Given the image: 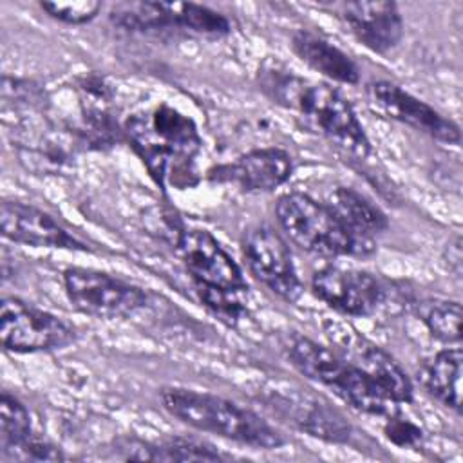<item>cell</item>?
<instances>
[{"instance_id":"ac0fdd59","label":"cell","mask_w":463,"mask_h":463,"mask_svg":"<svg viewBox=\"0 0 463 463\" xmlns=\"http://www.w3.org/2000/svg\"><path fill=\"white\" fill-rule=\"evenodd\" d=\"M291 47L306 65L322 76L345 85L358 83L360 71L356 63L326 38L302 29L293 34Z\"/></svg>"},{"instance_id":"ba28073f","label":"cell","mask_w":463,"mask_h":463,"mask_svg":"<svg viewBox=\"0 0 463 463\" xmlns=\"http://www.w3.org/2000/svg\"><path fill=\"white\" fill-rule=\"evenodd\" d=\"M74 338V329L49 311L16 297H5L0 304V340L5 351H54L67 347Z\"/></svg>"},{"instance_id":"6da1fadb","label":"cell","mask_w":463,"mask_h":463,"mask_svg":"<svg viewBox=\"0 0 463 463\" xmlns=\"http://www.w3.org/2000/svg\"><path fill=\"white\" fill-rule=\"evenodd\" d=\"M260 85L273 101L297 112L306 127L342 152L356 159L369 156L371 143L354 109L331 85L277 67L262 69Z\"/></svg>"},{"instance_id":"52a82bcc","label":"cell","mask_w":463,"mask_h":463,"mask_svg":"<svg viewBox=\"0 0 463 463\" xmlns=\"http://www.w3.org/2000/svg\"><path fill=\"white\" fill-rule=\"evenodd\" d=\"M63 286L72 307L94 318L130 317L146 304V293L139 286L90 268H69Z\"/></svg>"},{"instance_id":"9a60e30c","label":"cell","mask_w":463,"mask_h":463,"mask_svg":"<svg viewBox=\"0 0 463 463\" xmlns=\"http://www.w3.org/2000/svg\"><path fill=\"white\" fill-rule=\"evenodd\" d=\"M2 235L16 244L34 248H65L87 251L89 246L63 228L49 213L18 201H4L0 206Z\"/></svg>"},{"instance_id":"d4e9b609","label":"cell","mask_w":463,"mask_h":463,"mask_svg":"<svg viewBox=\"0 0 463 463\" xmlns=\"http://www.w3.org/2000/svg\"><path fill=\"white\" fill-rule=\"evenodd\" d=\"M65 459V456L61 454V450L54 445H51L49 441L38 439L34 436H31L29 439H25L24 443H20L18 447L5 450L0 454V461L4 463H13V461H60Z\"/></svg>"},{"instance_id":"ffe728a7","label":"cell","mask_w":463,"mask_h":463,"mask_svg":"<svg viewBox=\"0 0 463 463\" xmlns=\"http://www.w3.org/2000/svg\"><path fill=\"white\" fill-rule=\"evenodd\" d=\"M282 403L293 421L311 436L327 441H345L351 436V425L327 403H320L318 400L306 396H298L297 400L284 398Z\"/></svg>"},{"instance_id":"44dd1931","label":"cell","mask_w":463,"mask_h":463,"mask_svg":"<svg viewBox=\"0 0 463 463\" xmlns=\"http://www.w3.org/2000/svg\"><path fill=\"white\" fill-rule=\"evenodd\" d=\"M461 369L463 354L454 347L436 353L421 374L425 389L456 412L461 407Z\"/></svg>"},{"instance_id":"d6986e66","label":"cell","mask_w":463,"mask_h":463,"mask_svg":"<svg viewBox=\"0 0 463 463\" xmlns=\"http://www.w3.org/2000/svg\"><path fill=\"white\" fill-rule=\"evenodd\" d=\"M119 450L125 452L123 459L139 461H219L228 458L213 445L194 438H170L159 443L125 439Z\"/></svg>"},{"instance_id":"4fadbf2b","label":"cell","mask_w":463,"mask_h":463,"mask_svg":"<svg viewBox=\"0 0 463 463\" xmlns=\"http://www.w3.org/2000/svg\"><path fill=\"white\" fill-rule=\"evenodd\" d=\"M367 98L371 105L391 119H396L429 137L445 143H459V127L438 112L429 103L403 90L400 85L391 81H373L367 87Z\"/></svg>"},{"instance_id":"5bb4252c","label":"cell","mask_w":463,"mask_h":463,"mask_svg":"<svg viewBox=\"0 0 463 463\" xmlns=\"http://www.w3.org/2000/svg\"><path fill=\"white\" fill-rule=\"evenodd\" d=\"M293 174L291 156L277 146L255 148L208 170V179L242 192H271Z\"/></svg>"},{"instance_id":"2e32d148","label":"cell","mask_w":463,"mask_h":463,"mask_svg":"<svg viewBox=\"0 0 463 463\" xmlns=\"http://www.w3.org/2000/svg\"><path fill=\"white\" fill-rule=\"evenodd\" d=\"M338 13L353 36L378 54L394 49L403 36V20L394 2H345Z\"/></svg>"},{"instance_id":"603a6c76","label":"cell","mask_w":463,"mask_h":463,"mask_svg":"<svg viewBox=\"0 0 463 463\" xmlns=\"http://www.w3.org/2000/svg\"><path fill=\"white\" fill-rule=\"evenodd\" d=\"M31 436L33 425L29 411L18 398L4 391L0 398V454L18 447Z\"/></svg>"},{"instance_id":"7c38bea8","label":"cell","mask_w":463,"mask_h":463,"mask_svg":"<svg viewBox=\"0 0 463 463\" xmlns=\"http://www.w3.org/2000/svg\"><path fill=\"white\" fill-rule=\"evenodd\" d=\"M317 298L347 317H371L385 300L382 284L367 271L326 266L311 279Z\"/></svg>"},{"instance_id":"8992f818","label":"cell","mask_w":463,"mask_h":463,"mask_svg":"<svg viewBox=\"0 0 463 463\" xmlns=\"http://www.w3.org/2000/svg\"><path fill=\"white\" fill-rule=\"evenodd\" d=\"M109 18L114 25L132 33L184 31L201 36L230 33V22L221 13L192 2H116Z\"/></svg>"},{"instance_id":"7a4b0ae2","label":"cell","mask_w":463,"mask_h":463,"mask_svg":"<svg viewBox=\"0 0 463 463\" xmlns=\"http://www.w3.org/2000/svg\"><path fill=\"white\" fill-rule=\"evenodd\" d=\"M125 134L157 184L188 183L203 145L192 118L161 103L130 116Z\"/></svg>"},{"instance_id":"7402d4cb","label":"cell","mask_w":463,"mask_h":463,"mask_svg":"<svg viewBox=\"0 0 463 463\" xmlns=\"http://www.w3.org/2000/svg\"><path fill=\"white\" fill-rule=\"evenodd\" d=\"M420 318L432 336L445 344L461 340V304L456 300H429L420 306Z\"/></svg>"},{"instance_id":"e0dca14e","label":"cell","mask_w":463,"mask_h":463,"mask_svg":"<svg viewBox=\"0 0 463 463\" xmlns=\"http://www.w3.org/2000/svg\"><path fill=\"white\" fill-rule=\"evenodd\" d=\"M326 206L351 237L371 250L374 248V237L382 235L389 226L385 213L353 188H335L327 195Z\"/></svg>"},{"instance_id":"484cf974","label":"cell","mask_w":463,"mask_h":463,"mask_svg":"<svg viewBox=\"0 0 463 463\" xmlns=\"http://www.w3.org/2000/svg\"><path fill=\"white\" fill-rule=\"evenodd\" d=\"M385 434L387 438L400 445V447H412L421 439V430L418 425L411 423L409 420H402L396 418V414L387 418V425H385Z\"/></svg>"},{"instance_id":"8fae6325","label":"cell","mask_w":463,"mask_h":463,"mask_svg":"<svg viewBox=\"0 0 463 463\" xmlns=\"http://www.w3.org/2000/svg\"><path fill=\"white\" fill-rule=\"evenodd\" d=\"M329 336L336 345L333 349L362 371L394 403H409L412 400V382L389 353L351 327L331 326Z\"/></svg>"},{"instance_id":"9c48e42d","label":"cell","mask_w":463,"mask_h":463,"mask_svg":"<svg viewBox=\"0 0 463 463\" xmlns=\"http://www.w3.org/2000/svg\"><path fill=\"white\" fill-rule=\"evenodd\" d=\"M242 257L250 273L286 302H297L304 286L286 241L269 226H253L242 237Z\"/></svg>"},{"instance_id":"cb8c5ba5","label":"cell","mask_w":463,"mask_h":463,"mask_svg":"<svg viewBox=\"0 0 463 463\" xmlns=\"http://www.w3.org/2000/svg\"><path fill=\"white\" fill-rule=\"evenodd\" d=\"M40 7L54 20L69 24V25H81L98 16L103 4L94 0H78V2H40Z\"/></svg>"},{"instance_id":"277c9868","label":"cell","mask_w":463,"mask_h":463,"mask_svg":"<svg viewBox=\"0 0 463 463\" xmlns=\"http://www.w3.org/2000/svg\"><path fill=\"white\" fill-rule=\"evenodd\" d=\"M288 356L306 378L333 391L353 409L387 418L398 412V403L333 347H326L307 336H297L288 347Z\"/></svg>"},{"instance_id":"3957f363","label":"cell","mask_w":463,"mask_h":463,"mask_svg":"<svg viewBox=\"0 0 463 463\" xmlns=\"http://www.w3.org/2000/svg\"><path fill=\"white\" fill-rule=\"evenodd\" d=\"M159 398L170 416L197 430L253 449H279L286 443L271 423L226 398L184 387H165Z\"/></svg>"},{"instance_id":"5b68a950","label":"cell","mask_w":463,"mask_h":463,"mask_svg":"<svg viewBox=\"0 0 463 463\" xmlns=\"http://www.w3.org/2000/svg\"><path fill=\"white\" fill-rule=\"evenodd\" d=\"M275 215L284 237L304 251L324 257H353L373 251L344 230L326 203L322 204L307 194L280 195Z\"/></svg>"},{"instance_id":"30bf717a","label":"cell","mask_w":463,"mask_h":463,"mask_svg":"<svg viewBox=\"0 0 463 463\" xmlns=\"http://www.w3.org/2000/svg\"><path fill=\"white\" fill-rule=\"evenodd\" d=\"M175 251L195 282V288L244 293L246 279L239 264L206 230H186L179 235Z\"/></svg>"}]
</instances>
